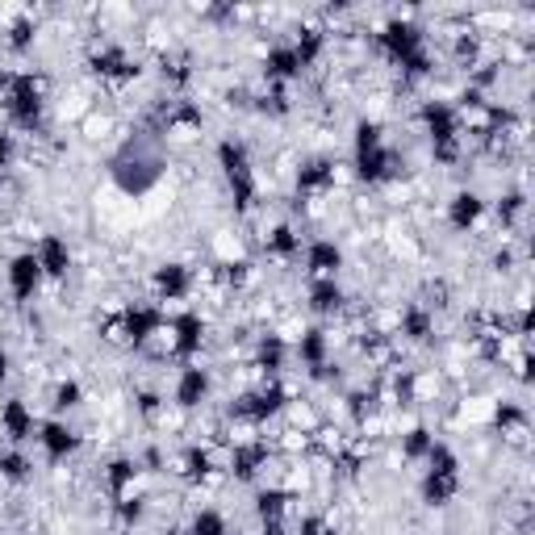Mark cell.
I'll return each mask as SVG.
<instances>
[{"instance_id": "cell-19", "label": "cell", "mask_w": 535, "mask_h": 535, "mask_svg": "<svg viewBox=\"0 0 535 535\" xmlns=\"http://www.w3.org/2000/svg\"><path fill=\"white\" fill-rule=\"evenodd\" d=\"M306 306L318 314V318H331L347 306V293L339 285V276H318V281L306 285Z\"/></svg>"}, {"instance_id": "cell-31", "label": "cell", "mask_w": 535, "mask_h": 535, "mask_svg": "<svg viewBox=\"0 0 535 535\" xmlns=\"http://www.w3.org/2000/svg\"><path fill=\"white\" fill-rule=\"evenodd\" d=\"M381 147H385V126L377 118H360L352 130V151L368 155V151H381Z\"/></svg>"}, {"instance_id": "cell-10", "label": "cell", "mask_w": 535, "mask_h": 535, "mask_svg": "<svg viewBox=\"0 0 535 535\" xmlns=\"http://www.w3.org/2000/svg\"><path fill=\"white\" fill-rule=\"evenodd\" d=\"M339 180V164L331 155H310L297 164V193L301 197H318V193H331Z\"/></svg>"}, {"instance_id": "cell-20", "label": "cell", "mask_w": 535, "mask_h": 535, "mask_svg": "<svg viewBox=\"0 0 535 535\" xmlns=\"http://www.w3.org/2000/svg\"><path fill=\"white\" fill-rule=\"evenodd\" d=\"M297 76H301V63L293 55V46L289 42H272L268 51H264V80L276 84V88H285Z\"/></svg>"}, {"instance_id": "cell-28", "label": "cell", "mask_w": 535, "mask_h": 535, "mask_svg": "<svg viewBox=\"0 0 535 535\" xmlns=\"http://www.w3.org/2000/svg\"><path fill=\"white\" fill-rule=\"evenodd\" d=\"M439 444L435 439V431L427 427V423H414L406 435H402V460H410V464H423L427 456H431V448Z\"/></svg>"}, {"instance_id": "cell-25", "label": "cell", "mask_w": 535, "mask_h": 535, "mask_svg": "<svg viewBox=\"0 0 535 535\" xmlns=\"http://www.w3.org/2000/svg\"><path fill=\"white\" fill-rule=\"evenodd\" d=\"M264 251L272 255V260H297L301 255V230L293 226V222H276L268 235H264Z\"/></svg>"}, {"instance_id": "cell-21", "label": "cell", "mask_w": 535, "mask_h": 535, "mask_svg": "<svg viewBox=\"0 0 535 535\" xmlns=\"http://www.w3.org/2000/svg\"><path fill=\"white\" fill-rule=\"evenodd\" d=\"M285 364H289V343L281 339V335H260L255 339V368L264 372V381H276L285 372Z\"/></svg>"}, {"instance_id": "cell-38", "label": "cell", "mask_w": 535, "mask_h": 535, "mask_svg": "<svg viewBox=\"0 0 535 535\" xmlns=\"http://www.w3.org/2000/svg\"><path fill=\"white\" fill-rule=\"evenodd\" d=\"M377 402H381L377 389H356V393H347V410H352L356 423H368V418L377 414Z\"/></svg>"}, {"instance_id": "cell-45", "label": "cell", "mask_w": 535, "mask_h": 535, "mask_svg": "<svg viewBox=\"0 0 535 535\" xmlns=\"http://www.w3.org/2000/svg\"><path fill=\"white\" fill-rule=\"evenodd\" d=\"M134 406L143 418H159V410H164V398H159L155 389H134Z\"/></svg>"}, {"instance_id": "cell-17", "label": "cell", "mask_w": 535, "mask_h": 535, "mask_svg": "<svg viewBox=\"0 0 535 535\" xmlns=\"http://www.w3.org/2000/svg\"><path fill=\"white\" fill-rule=\"evenodd\" d=\"M0 431H5L13 444H26V439L38 435V418L21 398H5L0 402Z\"/></svg>"}, {"instance_id": "cell-22", "label": "cell", "mask_w": 535, "mask_h": 535, "mask_svg": "<svg viewBox=\"0 0 535 535\" xmlns=\"http://www.w3.org/2000/svg\"><path fill=\"white\" fill-rule=\"evenodd\" d=\"M138 473H143V464H138V456H113L109 464H105V490H109V498L118 502V498H126V494H134V481H138Z\"/></svg>"}, {"instance_id": "cell-14", "label": "cell", "mask_w": 535, "mask_h": 535, "mask_svg": "<svg viewBox=\"0 0 535 535\" xmlns=\"http://www.w3.org/2000/svg\"><path fill=\"white\" fill-rule=\"evenodd\" d=\"M485 197L481 193H473V189H460L452 201H448V226L456 230V235H469V230H477L481 226V218H485Z\"/></svg>"}, {"instance_id": "cell-37", "label": "cell", "mask_w": 535, "mask_h": 535, "mask_svg": "<svg viewBox=\"0 0 535 535\" xmlns=\"http://www.w3.org/2000/svg\"><path fill=\"white\" fill-rule=\"evenodd\" d=\"M427 464V473H444V477H460V456L448 448V444H435L431 456L423 460Z\"/></svg>"}, {"instance_id": "cell-7", "label": "cell", "mask_w": 535, "mask_h": 535, "mask_svg": "<svg viewBox=\"0 0 535 535\" xmlns=\"http://www.w3.org/2000/svg\"><path fill=\"white\" fill-rule=\"evenodd\" d=\"M34 439H38L42 456L51 460V464H59V460L80 452V431L72 423H63V418H46V423H38V435Z\"/></svg>"}, {"instance_id": "cell-12", "label": "cell", "mask_w": 535, "mask_h": 535, "mask_svg": "<svg viewBox=\"0 0 535 535\" xmlns=\"http://www.w3.org/2000/svg\"><path fill=\"white\" fill-rule=\"evenodd\" d=\"M151 289H155L159 301H180V297H189V293H193V268L180 264V260L159 264V268L151 272Z\"/></svg>"}, {"instance_id": "cell-8", "label": "cell", "mask_w": 535, "mask_h": 535, "mask_svg": "<svg viewBox=\"0 0 535 535\" xmlns=\"http://www.w3.org/2000/svg\"><path fill=\"white\" fill-rule=\"evenodd\" d=\"M168 327H172V356L184 360V364H193V356L205 347V318L197 310H184V314H176L168 322Z\"/></svg>"}, {"instance_id": "cell-40", "label": "cell", "mask_w": 535, "mask_h": 535, "mask_svg": "<svg viewBox=\"0 0 535 535\" xmlns=\"http://www.w3.org/2000/svg\"><path fill=\"white\" fill-rule=\"evenodd\" d=\"M260 105V113H272V118H285V113H293V101H289V92L285 88H276V84H268V92H260V97H255Z\"/></svg>"}, {"instance_id": "cell-13", "label": "cell", "mask_w": 535, "mask_h": 535, "mask_svg": "<svg viewBox=\"0 0 535 535\" xmlns=\"http://www.w3.org/2000/svg\"><path fill=\"white\" fill-rule=\"evenodd\" d=\"M268 464H272V448L268 444H255V439H247V444L230 448V477H235V481H255L268 469Z\"/></svg>"}, {"instance_id": "cell-41", "label": "cell", "mask_w": 535, "mask_h": 535, "mask_svg": "<svg viewBox=\"0 0 535 535\" xmlns=\"http://www.w3.org/2000/svg\"><path fill=\"white\" fill-rule=\"evenodd\" d=\"M51 406H55L59 414L84 406V385H80V381H59V385L51 389Z\"/></svg>"}, {"instance_id": "cell-29", "label": "cell", "mask_w": 535, "mask_h": 535, "mask_svg": "<svg viewBox=\"0 0 535 535\" xmlns=\"http://www.w3.org/2000/svg\"><path fill=\"white\" fill-rule=\"evenodd\" d=\"M180 473H184V481H209L214 477V452L201 444H189L180 452Z\"/></svg>"}, {"instance_id": "cell-24", "label": "cell", "mask_w": 535, "mask_h": 535, "mask_svg": "<svg viewBox=\"0 0 535 535\" xmlns=\"http://www.w3.org/2000/svg\"><path fill=\"white\" fill-rule=\"evenodd\" d=\"M293 352H297L301 368L310 372V368H318V364H327V360H331V335L322 331V327H306V331H301V339H297Z\"/></svg>"}, {"instance_id": "cell-18", "label": "cell", "mask_w": 535, "mask_h": 535, "mask_svg": "<svg viewBox=\"0 0 535 535\" xmlns=\"http://www.w3.org/2000/svg\"><path fill=\"white\" fill-rule=\"evenodd\" d=\"M34 255H38V268H42L46 281H63V276L72 272V247H67L59 235H42Z\"/></svg>"}, {"instance_id": "cell-4", "label": "cell", "mask_w": 535, "mask_h": 535, "mask_svg": "<svg viewBox=\"0 0 535 535\" xmlns=\"http://www.w3.org/2000/svg\"><path fill=\"white\" fill-rule=\"evenodd\" d=\"M164 327H168V318L159 306H151V301H130V306H122L118 322H113V339H126L130 347H143Z\"/></svg>"}, {"instance_id": "cell-50", "label": "cell", "mask_w": 535, "mask_h": 535, "mask_svg": "<svg viewBox=\"0 0 535 535\" xmlns=\"http://www.w3.org/2000/svg\"><path fill=\"white\" fill-rule=\"evenodd\" d=\"M9 88H13V67H0V101L9 97Z\"/></svg>"}, {"instance_id": "cell-44", "label": "cell", "mask_w": 535, "mask_h": 535, "mask_svg": "<svg viewBox=\"0 0 535 535\" xmlns=\"http://www.w3.org/2000/svg\"><path fill=\"white\" fill-rule=\"evenodd\" d=\"M251 272H255L251 260H230V264L218 268V281H222L226 289H243V285L251 281Z\"/></svg>"}, {"instance_id": "cell-36", "label": "cell", "mask_w": 535, "mask_h": 535, "mask_svg": "<svg viewBox=\"0 0 535 535\" xmlns=\"http://www.w3.org/2000/svg\"><path fill=\"white\" fill-rule=\"evenodd\" d=\"M523 214H527V193L523 189H510V193L498 197V222L502 226H515Z\"/></svg>"}, {"instance_id": "cell-1", "label": "cell", "mask_w": 535, "mask_h": 535, "mask_svg": "<svg viewBox=\"0 0 535 535\" xmlns=\"http://www.w3.org/2000/svg\"><path fill=\"white\" fill-rule=\"evenodd\" d=\"M418 126L427 130L431 151H435L439 164H456L460 159V130H464V118L456 113V105L439 101V97L423 101L418 105Z\"/></svg>"}, {"instance_id": "cell-47", "label": "cell", "mask_w": 535, "mask_h": 535, "mask_svg": "<svg viewBox=\"0 0 535 535\" xmlns=\"http://www.w3.org/2000/svg\"><path fill=\"white\" fill-rule=\"evenodd\" d=\"M13 155H17V138L9 130H0V172L13 164Z\"/></svg>"}, {"instance_id": "cell-34", "label": "cell", "mask_w": 535, "mask_h": 535, "mask_svg": "<svg viewBox=\"0 0 535 535\" xmlns=\"http://www.w3.org/2000/svg\"><path fill=\"white\" fill-rule=\"evenodd\" d=\"M34 38H38V17H34V13H21L13 26H9V34H5L9 51H30Z\"/></svg>"}, {"instance_id": "cell-11", "label": "cell", "mask_w": 535, "mask_h": 535, "mask_svg": "<svg viewBox=\"0 0 535 535\" xmlns=\"http://www.w3.org/2000/svg\"><path fill=\"white\" fill-rule=\"evenodd\" d=\"M209 393H214V377H209V368L201 364H184L180 377H176V389H172V402L180 410H197L209 402Z\"/></svg>"}, {"instance_id": "cell-26", "label": "cell", "mask_w": 535, "mask_h": 535, "mask_svg": "<svg viewBox=\"0 0 535 535\" xmlns=\"http://www.w3.org/2000/svg\"><path fill=\"white\" fill-rule=\"evenodd\" d=\"M289 46H293V55H297V63H301V72H306V67H314V63L322 59V51H327V30L301 26L297 38H293Z\"/></svg>"}, {"instance_id": "cell-3", "label": "cell", "mask_w": 535, "mask_h": 535, "mask_svg": "<svg viewBox=\"0 0 535 535\" xmlns=\"http://www.w3.org/2000/svg\"><path fill=\"white\" fill-rule=\"evenodd\" d=\"M289 402H293L289 385L276 377V381H264V385H255V389L239 393V398L230 402V418H239V423H268V418L285 414Z\"/></svg>"}, {"instance_id": "cell-43", "label": "cell", "mask_w": 535, "mask_h": 535, "mask_svg": "<svg viewBox=\"0 0 535 535\" xmlns=\"http://www.w3.org/2000/svg\"><path fill=\"white\" fill-rule=\"evenodd\" d=\"M398 67H402V76H406V80H427V76L435 72V55L423 46V51H414V55H410V59H402Z\"/></svg>"}, {"instance_id": "cell-48", "label": "cell", "mask_w": 535, "mask_h": 535, "mask_svg": "<svg viewBox=\"0 0 535 535\" xmlns=\"http://www.w3.org/2000/svg\"><path fill=\"white\" fill-rule=\"evenodd\" d=\"M510 264H515V251L502 247V251L494 255V268H498V272H510Z\"/></svg>"}, {"instance_id": "cell-2", "label": "cell", "mask_w": 535, "mask_h": 535, "mask_svg": "<svg viewBox=\"0 0 535 535\" xmlns=\"http://www.w3.org/2000/svg\"><path fill=\"white\" fill-rule=\"evenodd\" d=\"M9 122L17 130H42V113H46V80L38 72H13V88L5 97Z\"/></svg>"}, {"instance_id": "cell-32", "label": "cell", "mask_w": 535, "mask_h": 535, "mask_svg": "<svg viewBox=\"0 0 535 535\" xmlns=\"http://www.w3.org/2000/svg\"><path fill=\"white\" fill-rule=\"evenodd\" d=\"M189 535H230V523H226L222 510L201 506V510H193V519H189Z\"/></svg>"}, {"instance_id": "cell-49", "label": "cell", "mask_w": 535, "mask_h": 535, "mask_svg": "<svg viewBox=\"0 0 535 535\" xmlns=\"http://www.w3.org/2000/svg\"><path fill=\"white\" fill-rule=\"evenodd\" d=\"M138 464H147L151 473H159V469H164V456H159V448H147V456L138 460Z\"/></svg>"}, {"instance_id": "cell-42", "label": "cell", "mask_w": 535, "mask_h": 535, "mask_svg": "<svg viewBox=\"0 0 535 535\" xmlns=\"http://www.w3.org/2000/svg\"><path fill=\"white\" fill-rule=\"evenodd\" d=\"M159 72H164L168 84L184 88V84L193 80V59H189V55H164V67H159Z\"/></svg>"}, {"instance_id": "cell-5", "label": "cell", "mask_w": 535, "mask_h": 535, "mask_svg": "<svg viewBox=\"0 0 535 535\" xmlns=\"http://www.w3.org/2000/svg\"><path fill=\"white\" fill-rule=\"evenodd\" d=\"M88 72L92 76H101V80H118V84H126V80H134L143 67H138V59L126 51L122 42H92V51H88Z\"/></svg>"}, {"instance_id": "cell-46", "label": "cell", "mask_w": 535, "mask_h": 535, "mask_svg": "<svg viewBox=\"0 0 535 535\" xmlns=\"http://www.w3.org/2000/svg\"><path fill=\"white\" fill-rule=\"evenodd\" d=\"M293 535H335V527L322 519V515H306V519L293 527Z\"/></svg>"}, {"instance_id": "cell-51", "label": "cell", "mask_w": 535, "mask_h": 535, "mask_svg": "<svg viewBox=\"0 0 535 535\" xmlns=\"http://www.w3.org/2000/svg\"><path fill=\"white\" fill-rule=\"evenodd\" d=\"M260 535H293V531H289L285 519H281V523H260Z\"/></svg>"}, {"instance_id": "cell-6", "label": "cell", "mask_w": 535, "mask_h": 535, "mask_svg": "<svg viewBox=\"0 0 535 535\" xmlns=\"http://www.w3.org/2000/svg\"><path fill=\"white\" fill-rule=\"evenodd\" d=\"M377 42H381V51H385L393 63H402V59H410L414 51H423V46H427V34H423V26H418V21H410V17H389L385 26H381V34H377Z\"/></svg>"}, {"instance_id": "cell-39", "label": "cell", "mask_w": 535, "mask_h": 535, "mask_svg": "<svg viewBox=\"0 0 535 535\" xmlns=\"http://www.w3.org/2000/svg\"><path fill=\"white\" fill-rule=\"evenodd\" d=\"M113 515H118L122 527H138V523L147 519V502L138 498V494H126V498L113 502Z\"/></svg>"}, {"instance_id": "cell-16", "label": "cell", "mask_w": 535, "mask_h": 535, "mask_svg": "<svg viewBox=\"0 0 535 535\" xmlns=\"http://www.w3.org/2000/svg\"><path fill=\"white\" fill-rule=\"evenodd\" d=\"M301 260H306L310 281H318V276H339L343 272V247L335 239H310L306 251H301Z\"/></svg>"}, {"instance_id": "cell-9", "label": "cell", "mask_w": 535, "mask_h": 535, "mask_svg": "<svg viewBox=\"0 0 535 535\" xmlns=\"http://www.w3.org/2000/svg\"><path fill=\"white\" fill-rule=\"evenodd\" d=\"M5 281H9V293L17 297V301H34L38 297V289H42V268H38V255L34 251H17L13 260H9V268H5Z\"/></svg>"}, {"instance_id": "cell-23", "label": "cell", "mask_w": 535, "mask_h": 535, "mask_svg": "<svg viewBox=\"0 0 535 535\" xmlns=\"http://www.w3.org/2000/svg\"><path fill=\"white\" fill-rule=\"evenodd\" d=\"M214 155H218V168H222V176H226V180H235V176H251V172H255V168H251V147L243 143V138H235V134H226Z\"/></svg>"}, {"instance_id": "cell-15", "label": "cell", "mask_w": 535, "mask_h": 535, "mask_svg": "<svg viewBox=\"0 0 535 535\" xmlns=\"http://www.w3.org/2000/svg\"><path fill=\"white\" fill-rule=\"evenodd\" d=\"M398 335H402L406 343H418V347L435 343V310L427 306V301H410V306L402 310V318H398Z\"/></svg>"}, {"instance_id": "cell-52", "label": "cell", "mask_w": 535, "mask_h": 535, "mask_svg": "<svg viewBox=\"0 0 535 535\" xmlns=\"http://www.w3.org/2000/svg\"><path fill=\"white\" fill-rule=\"evenodd\" d=\"M5 377H9V347L0 343V381H5Z\"/></svg>"}, {"instance_id": "cell-30", "label": "cell", "mask_w": 535, "mask_h": 535, "mask_svg": "<svg viewBox=\"0 0 535 535\" xmlns=\"http://www.w3.org/2000/svg\"><path fill=\"white\" fill-rule=\"evenodd\" d=\"M289 510V490H281V485H268V490L255 494V519L260 523H281Z\"/></svg>"}, {"instance_id": "cell-27", "label": "cell", "mask_w": 535, "mask_h": 535, "mask_svg": "<svg viewBox=\"0 0 535 535\" xmlns=\"http://www.w3.org/2000/svg\"><path fill=\"white\" fill-rule=\"evenodd\" d=\"M427 506H448L460 494V477H444V473H423V485H418Z\"/></svg>"}, {"instance_id": "cell-35", "label": "cell", "mask_w": 535, "mask_h": 535, "mask_svg": "<svg viewBox=\"0 0 535 535\" xmlns=\"http://www.w3.org/2000/svg\"><path fill=\"white\" fill-rule=\"evenodd\" d=\"M494 427H498L502 435H519V431L527 427V410H523L519 402H498V406H494Z\"/></svg>"}, {"instance_id": "cell-33", "label": "cell", "mask_w": 535, "mask_h": 535, "mask_svg": "<svg viewBox=\"0 0 535 535\" xmlns=\"http://www.w3.org/2000/svg\"><path fill=\"white\" fill-rule=\"evenodd\" d=\"M30 473H34V460H30L26 452H21V448L0 452V477H5V481L21 485V481H30Z\"/></svg>"}]
</instances>
